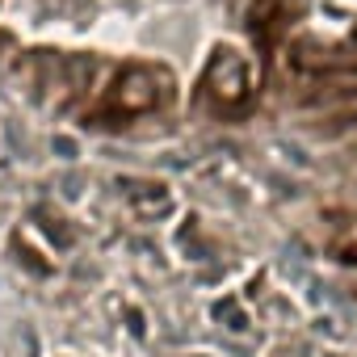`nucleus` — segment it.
<instances>
[{"instance_id":"f257e3e1","label":"nucleus","mask_w":357,"mask_h":357,"mask_svg":"<svg viewBox=\"0 0 357 357\" xmlns=\"http://www.w3.org/2000/svg\"><path fill=\"white\" fill-rule=\"evenodd\" d=\"M202 93L211 97V105H215L219 114H244V109L252 105V97H257L248 59H244V55H236V51H227V47H219V51H215V59L206 63Z\"/></svg>"},{"instance_id":"20e7f679","label":"nucleus","mask_w":357,"mask_h":357,"mask_svg":"<svg viewBox=\"0 0 357 357\" xmlns=\"http://www.w3.org/2000/svg\"><path fill=\"white\" fill-rule=\"evenodd\" d=\"M126 194H130V206H135L139 215H147V219L172 211V194H168L160 181H139V185H130Z\"/></svg>"},{"instance_id":"f03ea898","label":"nucleus","mask_w":357,"mask_h":357,"mask_svg":"<svg viewBox=\"0 0 357 357\" xmlns=\"http://www.w3.org/2000/svg\"><path fill=\"white\" fill-rule=\"evenodd\" d=\"M172 97V76L155 63H135L122 68L114 89H109V109L118 118H135V114H151Z\"/></svg>"},{"instance_id":"7ed1b4c3","label":"nucleus","mask_w":357,"mask_h":357,"mask_svg":"<svg viewBox=\"0 0 357 357\" xmlns=\"http://www.w3.org/2000/svg\"><path fill=\"white\" fill-rule=\"evenodd\" d=\"M307 9V0H252L248 5V34L269 51L282 30L294 26V17Z\"/></svg>"}]
</instances>
